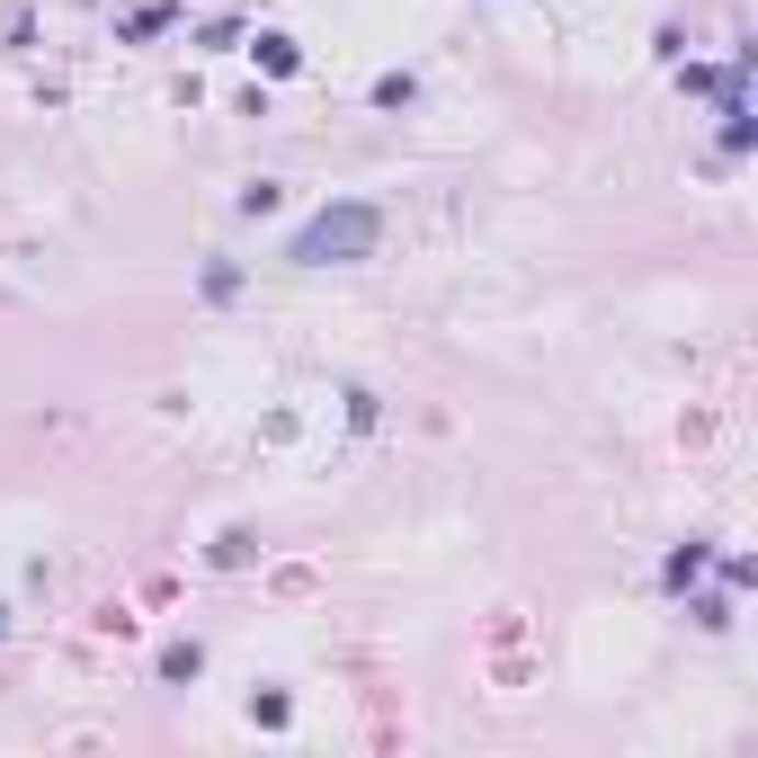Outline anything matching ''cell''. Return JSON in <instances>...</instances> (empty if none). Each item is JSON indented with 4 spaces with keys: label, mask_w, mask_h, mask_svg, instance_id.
I'll list each match as a JSON object with an SVG mask.
<instances>
[{
    "label": "cell",
    "mask_w": 758,
    "mask_h": 758,
    "mask_svg": "<svg viewBox=\"0 0 758 758\" xmlns=\"http://www.w3.org/2000/svg\"><path fill=\"white\" fill-rule=\"evenodd\" d=\"M384 241V215H375V205L366 196H339V205H321V215L295 233V268H349V259H366Z\"/></svg>",
    "instance_id": "6da1fadb"
},
{
    "label": "cell",
    "mask_w": 758,
    "mask_h": 758,
    "mask_svg": "<svg viewBox=\"0 0 758 758\" xmlns=\"http://www.w3.org/2000/svg\"><path fill=\"white\" fill-rule=\"evenodd\" d=\"M0 634H10V615H0Z\"/></svg>",
    "instance_id": "8992f818"
},
{
    "label": "cell",
    "mask_w": 758,
    "mask_h": 758,
    "mask_svg": "<svg viewBox=\"0 0 758 758\" xmlns=\"http://www.w3.org/2000/svg\"><path fill=\"white\" fill-rule=\"evenodd\" d=\"M375 108H410V72H384L375 81Z\"/></svg>",
    "instance_id": "5b68a950"
},
{
    "label": "cell",
    "mask_w": 758,
    "mask_h": 758,
    "mask_svg": "<svg viewBox=\"0 0 758 758\" xmlns=\"http://www.w3.org/2000/svg\"><path fill=\"white\" fill-rule=\"evenodd\" d=\"M250 54H259V72H278V81H286V72H304V54H295V36H259Z\"/></svg>",
    "instance_id": "7a4b0ae2"
},
{
    "label": "cell",
    "mask_w": 758,
    "mask_h": 758,
    "mask_svg": "<svg viewBox=\"0 0 758 758\" xmlns=\"http://www.w3.org/2000/svg\"><path fill=\"white\" fill-rule=\"evenodd\" d=\"M196 660H205L196 643H170V652H161V678H196Z\"/></svg>",
    "instance_id": "277c9868"
},
{
    "label": "cell",
    "mask_w": 758,
    "mask_h": 758,
    "mask_svg": "<svg viewBox=\"0 0 758 758\" xmlns=\"http://www.w3.org/2000/svg\"><path fill=\"white\" fill-rule=\"evenodd\" d=\"M697 572H705V544H678V554H669V572H660V580H669V589H687V580H697Z\"/></svg>",
    "instance_id": "3957f363"
}]
</instances>
